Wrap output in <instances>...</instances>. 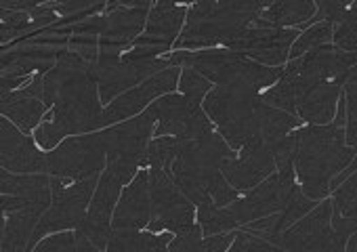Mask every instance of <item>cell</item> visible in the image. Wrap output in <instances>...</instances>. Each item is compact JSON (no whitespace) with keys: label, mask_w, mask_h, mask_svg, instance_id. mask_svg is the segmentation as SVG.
Returning <instances> with one entry per match:
<instances>
[{"label":"cell","mask_w":357,"mask_h":252,"mask_svg":"<svg viewBox=\"0 0 357 252\" xmlns=\"http://www.w3.org/2000/svg\"><path fill=\"white\" fill-rule=\"evenodd\" d=\"M45 105L53 108L51 120H45L34 139L43 149H55L68 135H89L103 126L99 105L97 64L80 55L59 53L55 66L45 74Z\"/></svg>","instance_id":"2"},{"label":"cell","mask_w":357,"mask_h":252,"mask_svg":"<svg viewBox=\"0 0 357 252\" xmlns=\"http://www.w3.org/2000/svg\"><path fill=\"white\" fill-rule=\"evenodd\" d=\"M296 187V175H282L275 172L255 189H250L244 198H238L225 210L236 221V225L244 227L259 218L278 214L290 200L292 189Z\"/></svg>","instance_id":"15"},{"label":"cell","mask_w":357,"mask_h":252,"mask_svg":"<svg viewBox=\"0 0 357 252\" xmlns=\"http://www.w3.org/2000/svg\"><path fill=\"white\" fill-rule=\"evenodd\" d=\"M74 237H76V248H78V252H103L101 248H97L82 231H78L76 229V233H74Z\"/></svg>","instance_id":"39"},{"label":"cell","mask_w":357,"mask_h":252,"mask_svg":"<svg viewBox=\"0 0 357 252\" xmlns=\"http://www.w3.org/2000/svg\"><path fill=\"white\" fill-rule=\"evenodd\" d=\"M332 206L336 216L357 221V172H353L338 189H334Z\"/></svg>","instance_id":"33"},{"label":"cell","mask_w":357,"mask_h":252,"mask_svg":"<svg viewBox=\"0 0 357 252\" xmlns=\"http://www.w3.org/2000/svg\"><path fill=\"white\" fill-rule=\"evenodd\" d=\"M105 166H107V149L101 133L70 137L47 154L49 177H59L70 183L86 181L91 177H101V170Z\"/></svg>","instance_id":"11"},{"label":"cell","mask_w":357,"mask_h":252,"mask_svg":"<svg viewBox=\"0 0 357 252\" xmlns=\"http://www.w3.org/2000/svg\"><path fill=\"white\" fill-rule=\"evenodd\" d=\"M68 252H78V248H76V244H74V246H70V250H68Z\"/></svg>","instance_id":"42"},{"label":"cell","mask_w":357,"mask_h":252,"mask_svg":"<svg viewBox=\"0 0 357 252\" xmlns=\"http://www.w3.org/2000/svg\"><path fill=\"white\" fill-rule=\"evenodd\" d=\"M101 177H91L86 181H78L72 183L59 177H51V191H53V202L49 206V210L43 214L40 223L36 225L34 237H32V248H36L38 239L49 235V233H57V231H66V229H78L84 218H86V208L89 202L95 195L97 183Z\"/></svg>","instance_id":"10"},{"label":"cell","mask_w":357,"mask_h":252,"mask_svg":"<svg viewBox=\"0 0 357 252\" xmlns=\"http://www.w3.org/2000/svg\"><path fill=\"white\" fill-rule=\"evenodd\" d=\"M22 32H32V20L30 11H3V43H9L11 38L20 36Z\"/></svg>","instance_id":"35"},{"label":"cell","mask_w":357,"mask_h":252,"mask_svg":"<svg viewBox=\"0 0 357 252\" xmlns=\"http://www.w3.org/2000/svg\"><path fill=\"white\" fill-rule=\"evenodd\" d=\"M178 87H181V95H185V97H190L194 101L204 103V99L211 93V87L213 84L202 74H198L196 70L183 68L181 70V78H178Z\"/></svg>","instance_id":"34"},{"label":"cell","mask_w":357,"mask_h":252,"mask_svg":"<svg viewBox=\"0 0 357 252\" xmlns=\"http://www.w3.org/2000/svg\"><path fill=\"white\" fill-rule=\"evenodd\" d=\"M183 139H176V137H155L153 141H149L143 166L149 168H162L166 172H172V164L181 151Z\"/></svg>","instance_id":"28"},{"label":"cell","mask_w":357,"mask_h":252,"mask_svg":"<svg viewBox=\"0 0 357 252\" xmlns=\"http://www.w3.org/2000/svg\"><path fill=\"white\" fill-rule=\"evenodd\" d=\"M298 36L301 34L292 28H271V26H261L255 22L227 49L234 53L246 55L248 59H252L261 66L282 68Z\"/></svg>","instance_id":"16"},{"label":"cell","mask_w":357,"mask_h":252,"mask_svg":"<svg viewBox=\"0 0 357 252\" xmlns=\"http://www.w3.org/2000/svg\"><path fill=\"white\" fill-rule=\"evenodd\" d=\"M153 233H141L137 229H112L107 252H149Z\"/></svg>","instance_id":"30"},{"label":"cell","mask_w":357,"mask_h":252,"mask_svg":"<svg viewBox=\"0 0 357 252\" xmlns=\"http://www.w3.org/2000/svg\"><path fill=\"white\" fill-rule=\"evenodd\" d=\"M43 214L45 212L36 208L3 212V250L0 252H32L30 244Z\"/></svg>","instance_id":"26"},{"label":"cell","mask_w":357,"mask_h":252,"mask_svg":"<svg viewBox=\"0 0 357 252\" xmlns=\"http://www.w3.org/2000/svg\"><path fill=\"white\" fill-rule=\"evenodd\" d=\"M0 164L15 175L47 172V154L38 151L32 137L24 135L11 120L0 122Z\"/></svg>","instance_id":"20"},{"label":"cell","mask_w":357,"mask_h":252,"mask_svg":"<svg viewBox=\"0 0 357 252\" xmlns=\"http://www.w3.org/2000/svg\"><path fill=\"white\" fill-rule=\"evenodd\" d=\"M178 78H181V70L176 66L160 72L158 76L141 82L139 87L126 91L124 95H120L118 99H114L105 110H103V126H109L114 122H120L124 118H130L135 114H139L149 101H153L160 95L172 93L174 87L178 84Z\"/></svg>","instance_id":"21"},{"label":"cell","mask_w":357,"mask_h":252,"mask_svg":"<svg viewBox=\"0 0 357 252\" xmlns=\"http://www.w3.org/2000/svg\"><path fill=\"white\" fill-rule=\"evenodd\" d=\"M3 189V212H15L24 208H36L47 212L53 202L51 177L47 175H15L3 170L0 177Z\"/></svg>","instance_id":"22"},{"label":"cell","mask_w":357,"mask_h":252,"mask_svg":"<svg viewBox=\"0 0 357 252\" xmlns=\"http://www.w3.org/2000/svg\"><path fill=\"white\" fill-rule=\"evenodd\" d=\"M347 252H357V231L349 237V242H347Z\"/></svg>","instance_id":"41"},{"label":"cell","mask_w":357,"mask_h":252,"mask_svg":"<svg viewBox=\"0 0 357 252\" xmlns=\"http://www.w3.org/2000/svg\"><path fill=\"white\" fill-rule=\"evenodd\" d=\"M234 158L236 151L227 145L219 131H213L202 139L183 141L170 175L188 177L200 183L219 208H227L240 198V191H236L223 175V164Z\"/></svg>","instance_id":"5"},{"label":"cell","mask_w":357,"mask_h":252,"mask_svg":"<svg viewBox=\"0 0 357 252\" xmlns=\"http://www.w3.org/2000/svg\"><path fill=\"white\" fill-rule=\"evenodd\" d=\"M271 250H273V244L261 239L259 235H255L246 229H240L227 252H271Z\"/></svg>","instance_id":"36"},{"label":"cell","mask_w":357,"mask_h":252,"mask_svg":"<svg viewBox=\"0 0 357 252\" xmlns=\"http://www.w3.org/2000/svg\"><path fill=\"white\" fill-rule=\"evenodd\" d=\"M45 110H47L45 101L26 93L24 87L20 91L3 93V99H0V112H3V118L11 120L22 133H30L32 128L40 126Z\"/></svg>","instance_id":"25"},{"label":"cell","mask_w":357,"mask_h":252,"mask_svg":"<svg viewBox=\"0 0 357 252\" xmlns=\"http://www.w3.org/2000/svg\"><path fill=\"white\" fill-rule=\"evenodd\" d=\"M332 214V200L319 202L307 216L286 229L275 246L286 252H347L349 237L334 231Z\"/></svg>","instance_id":"13"},{"label":"cell","mask_w":357,"mask_h":252,"mask_svg":"<svg viewBox=\"0 0 357 252\" xmlns=\"http://www.w3.org/2000/svg\"><path fill=\"white\" fill-rule=\"evenodd\" d=\"M168 59L170 66L192 68L219 87H250L263 91L278 84L284 76V68H267L234 51H176Z\"/></svg>","instance_id":"7"},{"label":"cell","mask_w":357,"mask_h":252,"mask_svg":"<svg viewBox=\"0 0 357 252\" xmlns=\"http://www.w3.org/2000/svg\"><path fill=\"white\" fill-rule=\"evenodd\" d=\"M149 108L155 114V137H176L192 141L202 139L215 131L211 118L202 110V103L185 95H164Z\"/></svg>","instance_id":"14"},{"label":"cell","mask_w":357,"mask_h":252,"mask_svg":"<svg viewBox=\"0 0 357 252\" xmlns=\"http://www.w3.org/2000/svg\"><path fill=\"white\" fill-rule=\"evenodd\" d=\"M188 7L172 3H155L149 11L143 36L124 53L132 59H153L168 51L176 36H181V26L188 20Z\"/></svg>","instance_id":"17"},{"label":"cell","mask_w":357,"mask_h":252,"mask_svg":"<svg viewBox=\"0 0 357 252\" xmlns=\"http://www.w3.org/2000/svg\"><path fill=\"white\" fill-rule=\"evenodd\" d=\"M342 97H344V105H347L344 141L349 147L357 149V66L349 72V76L344 80Z\"/></svg>","instance_id":"31"},{"label":"cell","mask_w":357,"mask_h":252,"mask_svg":"<svg viewBox=\"0 0 357 252\" xmlns=\"http://www.w3.org/2000/svg\"><path fill=\"white\" fill-rule=\"evenodd\" d=\"M170 242H172V233L153 235L149 252H170V248H168V244H170Z\"/></svg>","instance_id":"40"},{"label":"cell","mask_w":357,"mask_h":252,"mask_svg":"<svg viewBox=\"0 0 357 252\" xmlns=\"http://www.w3.org/2000/svg\"><path fill=\"white\" fill-rule=\"evenodd\" d=\"M122 47L114 45H99V57H97V82H99V99L101 101H114L122 91H128L130 87L145 82L160 72L172 68L170 59H132L124 53H120Z\"/></svg>","instance_id":"9"},{"label":"cell","mask_w":357,"mask_h":252,"mask_svg":"<svg viewBox=\"0 0 357 252\" xmlns=\"http://www.w3.org/2000/svg\"><path fill=\"white\" fill-rule=\"evenodd\" d=\"M267 7L269 3H198L188 11V24L174 49L229 47Z\"/></svg>","instance_id":"4"},{"label":"cell","mask_w":357,"mask_h":252,"mask_svg":"<svg viewBox=\"0 0 357 252\" xmlns=\"http://www.w3.org/2000/svg\"><path fill=\"white\" fill-rule=\"evenodd\" d=\"M76 244V237L70 233H57V235H49L43 242L36 244V248L32 252H68L70 246Z\"/></svg>","instance_id":"38"},{"label":"cell","mask_w":357,"mask_h":252,"mask_svg":"<svg viewBox=\"0 0 357 252\" xmlns=\"http://www.w3.org/2000/svg\"><path fill=\"white\" fill-rule=\"evenodd\" d=\"M267 103L250 87H217L204 99V112L231 149L261 137Z\"/></svg>","instance_id":"6"},{"label":"cell","mask_w":357,"mask_h":252,"mask_svg":"<svg viewBox=\"0 0 357 252\" xmlns=\"http://www.w3.org/2000/svg\"><path fill=\"white\" fill-rule=\"evenodd\" d=\"M357 66V53H347L334 45L311 51L284 68V76L261 99L313 126H326L336 116L349 72Z\"/></svg>","instance_id":"1"},{"label":"cell","mask_w":357,"mask_h":252,"mask_svg":"<svg viewBox=\"0 0 357 252\" xmlns=\"http://www.w3.org/2000/svg\"><path fill=\"white\" fill-rule=\"evenodd\" d=\"M294 170L303 193L311 200H326L332 181L355 160L357 149L344 141V126H305L296 133Z\"/></svg>","instance_id":"3"},{"label":"cell","mask_w":357,"mask_h":252,"mask_svg":"<svg viewBox=\"0 0 357 252\" xmlns=\"http://www.w3.org/2000/svg\"><path fill=\"white\" fill-rule=\"evenodd\" d=\"M120 191H122V181L116 175H112L109 170H105L97 183L89 214H86L84 223L78 227V231H82L101 250H105L109 244V235L114 229L112 221H114L116 206L120 202Z\"/></svg>","instance_id":"18"},{"label":"cell","mask_w":357,"mask_h":252,"mask_svg":"<svg viewBox=\"0 0 357 252\" xmlns=\"http://www.w3.org/2000/svg\"><path fill=\"white\" fill-rule=\"evenodd\" d=\"M151 221V195H149V170H139L130 185L122 191L116 206L112 227L114 229H141Z\"/></svg>","instance_id":"24"},{"label":"cell","mask_w":357,"mask_h":252,"mask_svg":"<svg viewBox=\"0 0 357 252\" xmlns=\"http://www.w3.org/2000/svg\"><path fill=\"white\" fill-rule=\"evenodd\" d=\"M198 225L202 227L204 235H219L238 229L236 221L229 216L225 208H219L217 204H208L198 208Z\"/></svg>","instance_id":"32"},{"label":"cell","mask_w":357,"mask_h":252,"mask_svg":"<svg viewBox=\"0 0 357 252\" xmlns=\"http://www.w3.org/2000/svg\"><path fill=\"white\" fill-rule=\"evenodd\" d=\"M332 40H334V26L328 22L315 24V26L307 28V32H303L296 38V43L290 49V61H294L311 51H317L321 47H328V45H332Z\"/></svg>","instance_id":"29"},{"label":"cell","mask_w":357,"mask_h":252,"mask_svg":"<svg viewBox=\"0 0 357 252\" xmlns=\"http://www.w3.org/2000/svg\"><path fill=\"white\" fill-rule=\"evenodd\" d=\"M317 5L311 0H284V3H269V7L261 13L257 24L271 28H290L305 26L313 20Z\"/></svg>","instance_id":"27"},{"label":"cell","mask_w":357,"mask_h":252,"mask_svg":"<svg viewBox=\"0 0 357 252\" xmlns=\"http://www.w3.org/2000/svg\"><path fill=\"white\" fill-rule=\"evenodd\" d=\"M149 195L151 221L147 229L151 233L168 231L174 235H181L196 227L194 204L176 187L170 172L162 168H149Z\"/></svg>","instance_id":"12"},{"label":"cell","mask_w":357,"mask_h":252,"mask_svg":"<svg viewBox=\"0 0 357 252\" xmlns=\"http://www.w3.org/2000/svg\"><path fill=\"white\" fill-rule=\"evenodd\" d=\"M155 131V114L151 108H147L139 118L120 122L118 126H112L103 131V143L107 149V166L112 175H116L122 185L132 183L137 177V168L143 166L149 137Z\"/></svg>","instance_id":"8"},{"label":"cell","mask_w":357,"mask_h":252,"mask_svg":"<svg viewBox=\"0 0 357 252\" xmlns=\"http://www.w3.org/2000/svg\"><path fill=\"white\" fill-rule=\"evenodd\" d=\"M275 160L263 139L248 141L240 156L223 164V175L236 191H250L273 175Z\"/></svg>","instance_id":"19"},{"label":"cell","mask_w":357,"mask_h":252,"mask_svg":"<svg viewBox=\"0 0 357 252\" xmlns=\"http://www.w3.org/2000/svg\"><path fill=\"white\" fill-rule=\"evenodd\" d=\"M334 47L347 53H357V22H347L334 28Z\"/></svg>","instance_id":"37"},{"label":"cell","mask_w":357,"mask_h":252,"mask_svg":"<svg viewBox=\"0 0 357 252\" xmlns=\"http://www.w3.org/2000/svg\"><path fill=\"white\" fill-rule=\"evenodd\" d=\"M151 3H135V5H107V13L101 15V32L99 45L124 47L128 45L145 26L149 17Z\"/></svg>","instance_id":"23"}]
</instances>
